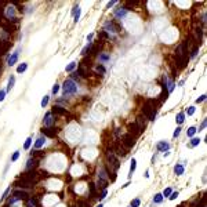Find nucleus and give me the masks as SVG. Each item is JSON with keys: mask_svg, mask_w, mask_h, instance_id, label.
I'll list each match as a JSON object with an SVG mask.
<instances>
[{"mask_svg": "<svg viewBox=\"0 0 207 207\" xmlns=\"http://www.w3.org/2000/svg\"><path fill=\"white\" fill-rule=\"evenodd\" d=\"M80 13H81L80 7H77V10H76V14L73 15V21H75V22H77V21H79V18H80Z\"/></svg>", "mask_w": 207, "mask_h": 207, "instance_id": "c85d7f7f", "label": "nucleus"}, {"mask_svg": "<svg viewBox=\"0 0 207 207\" xmlns=\"http://www.w3.org/2000/svg\"><path fill=\"white\" fill-rule=\"evenodd\" d=\"M89 188H90V195L91 196H95V185L91 182V184H89Z\"/></svg>", "mask_w": 207, "mask_h": 207, "instance_id": "c756f323", "label": "nucleus"}, {"mask_svg": "<svg viewBox=\"0 0 207 207\" xmlns=\"http://www.w3.org/2000/svg\"><path fill=\"white\" fill-rule=\"evenodd\" d=\"M18 157H19V151H15V152H14V155L11 156V162H15Z\"/></svg>", "mask_w": 207, "mask_h": 207, "instance_id": "e433bc0d", "label": "nucleus"}, {"mask_svg": "<svg viewBox=\"0 0 207 207\" xmlns=\"http://www.w3.org/2000/svg\"><path fill=\"white\" fill-rule=\"evenodd\" d=\"M206 100V95H200L198 100H196V104H200V102H203V101Z\"/></svg>", "mask_w": 207, "mask_h": 207, "instance_id": "a19ab883", "label": "nucleus"}, {"mask_svg": "<svg viewBox=\"0 0 207 207\" xmlns=\"http://www.w3.org/2000/svg\"><path fill=\"white\" fill-rule=\"evenodd\" d=\"M109 58H111V57L108 55V54H101V55H100V59L104 61V62H105V61H109Z\"/></svg>", "mask_w": 207, "mask_h": 207, "instance_id": "c9c22d12", "label": "nucleus"}, {"mask_svg": "<svg viewBox=\"0 0 207 207\" xmlns=\"http://www.w3.org/2000/svg\"><path fill=\"white\" fill-rule=\"evenodd\" d=\"M97 207H104V206H102V204H98V206H97Z\"/></svg>", "mask_w": 207, "mask_h": 207, "instance_id": "8fccbe9b", "label": "nucleus"}, {"mask_svg": "<svg viewBox=\"0 0 207 207\" xmlns=\"http://www.w3.org/2000/svg\"><path fill=\"white\" fill-rule=\"evenodd\" d=\"M199 144H200V138H192V141L189 142L188 147L189 148H193V147H196V145H199Z\"/></svg>", "mask_w": 207, "mask_h": 207, "instance_id": "4be33fe9", "label": "nucleus"}, {"mask_svg": "<svg viewBox=\"0 0 207 207\" xmlns=\"http://www.w3.org/2000/svg\"><path fill=\"white\" fill-rule=\"evenodd\" d=\"M108 160L112 162V164L115 166V168H119V160H117L116 157H115L113 155H109V156H108Z\"/></svg>", "mask_w": 207, "mask_h": 207, "instance_id": "dca6fc26", "label": "nucleus"}, {"mask_svg": "<svg viewBox=\"0 0 207 207\" xmlns=\"http://www.w3.org/2000/svg\"><path fill=\"white\" fill-rule=\"evenodd\" d=\"M93 36H94V35H93V33H90V35H89V36H87V42H89V43L91 42V39H93Z\"/></svg>", "mask_w": 207, "mask_h": 207, "instance_id": "09e8293b", "label": "nucleus"}, {"mask_svg": "<svg viewBox=\"0 0 207 207\" xmlns=\"http://www.w3.org/2000/svg\"><path fill=\"white\" fill-rule=\"evenodd\" d=\"M64 95H72V94H76L77 91V84L75 83L72 79H68L64 81Z\"/></svg>", "mask_w": 207, "mask_h": 207, "instance_id": "f257e3e1", "label": "nucleus"}, {"mask_svg": "<svg viewBox=\"0 0 207 207\" xmlns=\"http://www.w3.org/2000/svg\"><path fill=\"white\" fill-rule=\"evenodd\" d=\"M58 91H59V84H54L53 89H51V93L54 94V95H55V94L58 93Z\"/></svg>", "mask_w": 207, "mask_h": 207, "instance_id": "473e14b6", "label": "nucleus"}, {"mask_svg": "<svg viewBox=\"0 0 207 207\" xmlns=\"http://www.w3.org/2000/svg\"><path fill=\"white\" fill-rule=\"evenodd\" d=\"M135 168H137V160L133 159V160H131V164H130V173H128V177L133 175V173L135 171Z\"/></svg>", "mask_w": 207, "mask_h": 207, "instance_id": "2eb2a0df", "label": "nucleus"}, {"mask_svg": "<svg viewBox=\"0 0 207 207\" xmlns=\"http://www.w3.org/2000/svg\"><path fill=\"white\" fill-rule=\"evenodd\" d=\"M204 127H206V120H203V121H202V124H200V127H199V130H198V131H202V130H204Z\"/></svg>", "mask_w": 207, "mask_h": 207, "instance_id": "37998d69", "label": "nucleus"}, {"mask_svg": "<svg viewBox=\"0 0 207 207\" xmlns=\"http://www.w3.org/2000/svg\"><path fill=\"white\" fill-rule=\"evenodd\" d=\"M100 35H101V37H104V39H106V37H108V33L106 32H101Z\"/></svg>", "mask_w": 207, "mask_h": 207, "instance_id": "de8ad7c7", "label": "nucleus"}, {"mask_svg": "<svg viewBox=\"0 0 207 207\" xmlns=\"http://www.w3.org/2000/svg\"><path fill=\"white\" fill-rule=\"evenodd\" d=\"M76 66H77V64H76V62H70L69 65H68V66L65 68V70H66V72H72V70H73Z\"/></svg>", "mask_w": 207, "mask_h": 207, "instance_id": "393cba45", "label": "nucleus"}, {"mask_svg": "<svg viewBox=\"0 0 207 207\" xmlns=\"http://www.w3.org/2000/svg\"><path fill=\"white\" fill-rule=\"evenodd\" d=\"M48 100H50V97H48V95H44V97H43L42 102H40V105H42V108H46V105L48 104Z\"/></svg>", "mask_w": 207, "mask_h": 207, "instance_id": "cd10ccee", "label": "nucleus"}, {"mask_svg": "<svg viewBox=\"0 0 207 207\" xmlns=\"http://www.w3.org/2000/svg\"><path fill=\"white\" fill-rule=\"evenodd\" d=\"M4 97H6V90H0V102L4 100Z\"/></svg>", "mask_w": 207, "mask_h": 207, "instance_id": "ea45409f", "label": "nucleus"}, {"mask_svg": "<svg viewBox=\"0 0 207 207\" xmlns=\"http://www.w3.org/2000/svg\"><path fill=\"white\" fill-rule=\"evenodd\" d=\"M185 120V113L184 112H179V113L175 116V121H177V124H182Z\"/></svg>", "mask_w": 207, "mask_h": 207, "instance_id": "ddd939ff", "label": "nucleus"}, {"mask_svg": "<svg viewBox=\"0 0 207 207\" xmlns=\"http://www.w3.org/2000/svg\"><path fill=\"white\" fill-rule=\"evenodd\" d=\"M163 202V195L162 193H156L153 198V203H162Z\"/></svg>", "mask_w": 207, "mask_h": 207, "instance_id": "5701e85b", "label": "nucleus"}, {"mask_svg": "<svg viewBox=\"0 0 207 207\" xmlns=\"http://www.w3.org/2000/svg\"><path fill=\"white\" fill-rule=\"evenodd\" d=\"M184 170H185L184 166L179 164V163H177V164L174 166V173H175L177 175H182V174H184Z\"/></svg>", "mask_w": 207, "mask_h": 207, "instance_id": "9b49d317", "label": "nucleus"}, {"mask_svg": "<svg viewBox=\"0 0 207 207\" xmlns=\"http://www.w3.org/2000/svg\"><path fill=\"white\" fill-rule=\"evenodd\" d=\"M179 134H181V127H177V128H175V131H174V134H173V137L177 138Z\"/></svg>", "mask_w": 207, "mask_h": 207, "instance_id": "4c0bfd02", "label": "nucleus"}, {"mask_svg": "<svg viewBox=\"0 0 207 207\" xmlns=\"http://www.w3.org/2000/svg\"><path fill=\"white\" fill-rule=\"evenodd\" d=\"M198 51H199L198 46H195V47H193V48L191 50V55H189V58H195V57L198 55Z\"/></svg>", "mask_w": 207, "mask_h": 207, "instance_id": "a878e982", "label": "nucleus"}, {"mask_svg": "<svg viewBox=\"0 0 207 207\" xmlns=\"http://www.w3.org/2000/svg\"><path fill=\"white\" fill-rule=\"evenodd\" d=\"M26 69H28V64H26V62H22L21 65L17 68V72H18V73H23Z\"/></svg>", "mask_w": 207, "mask_h": 207, "instance_id": "aec40b11", "label": "nucleus"}, {"mask_svg": "<svg viewBox=\"0 0 207 207\" xmlns=\"http://www.w3.org/2000/svg\"><path fill=\"white\" fill-rule=\"evenodd\" d=\"M140 204H141L140 199H134L133 202H131V207H140Z\"/></svg>", "mask_w": 207, "mask_h": 207, "instance_id": "2f4dec72", "label": "nucleus"}, {"mask_svg": "<svg viewBox=\"0 0 207 207\" xmlns=\"http://www.w3.org/2000/svg\"><path fill=\"white\" fill-rule=\"evenodd\" d=\"M91 47H93V43H87L86 46H84V48L81 50V55H87V54L90 53V50H91Z\"/></svg>", "mask_w": 207, "mask_h": 207, "instance_id": "4468645a", "label": "nucleus"}, {"mask_svg": "<svg viewBox=\"0 0 207 207\" xmlns=\"http://www.w3.org/2000/svg\"><path fill=\"white\" fill-rule=\"evenodd\" d=\"M30 145H32V138L28 137V138H26V141H25V144H23V149H29Z\"/></svg>", "mask_w": 207, "mask_h": 207, "instance_id": "bb28decb", "label": "nucleus"}, {"mask_svg": "<svg viewBox=\"0 0 207 207\" xmlns=\"http://www.w3.org/2000/svg\"><path fill=\"white\" fill-rule=\"evenodd\" d=\"M13 196H14L15 200H28V193L25 191H14L13 192Z\"/></svg>", "mask_w": 207, "mask_h": 207, "instance_id": "7ed1b4c3", "label": "nucleus"}, {"mask_svg": "<svg viewBox=\"0 0 207 207\" xmlns=\"http://www.w3.org/2000/svg\"><path fill=\"white\" fill-rule=\"evenodd\" d=\"M42 133L47 135V137H55L57 133H58V128H48V127H46V128H43L42 130Z\"/></svg>", "mask_w": 207, "mask_h": 207, "instance_id": "0eeeda50", "label": "nucleus"}, {"mask_svg": "<svg viewBox=\"0 0 207 207\" xmlns=\"http://www.w3.org/2000/svg\"><path fill=\"white\" fill-rule=\"evenodd\" d=\"M141 131H140V128H138V126L135 123H133V124H130L128 126V134H131L133 137H135V135H138Z\"/></svg>", "mask_w": 207, "mask_h": 207, "instance_id": "6e6552de", "label": "nucleus"}, {"mask_svg": "<svg viewBox=\"0 0 207 207\" xmlns=\"http://www.w3.org/2000/svg\"><path fill=\"white\" fill-rule=\"evenodd\" d=\"M135 124L138 126V128H140V131L142 133V131L145 130V127H147V120H145V117L138 116V117H137V120H135Z\"/></svg>", "mask_w": 207, "mask_h": 207, "instance_id": "39448f33", "label": "nucleus"}, {"mask_svg": "<svg viewBox=\"0 0 207 207\" xmlns=\"http://www.w3.org/2000/svg\"><path fill=\"white\" fill-rule=\"evenodd\" d=\"M44 124L46 126H51L53 124V117H51V112H47L46 113V116H44Z\"/></svg>", "mask_w": 207, "mask_h": 207, "instance_id": "f8f14e48", "label": "nucleus"}, {"mask_svg": "<svg viewBox=\"0 0 207 207\" xmlns=\"http://www.w3.org/2000/svg\"><path fill=\"white\" fill-rule=\"evenodd\" d=\"M53 113H57V115H68V112H66V109H64L62 106L54 105V108H53Z\"/></svg>", "mask_w": 207, "mask_h": 207, "instance_id": "1a4fd4ad", "label": "nucleus"}, {"mask_svg": "<svg viewBox=\"0 0 207 207\" xmlns=\"http://www.w3.org/2000/svg\"><path fill=\"white\" fill-rule=\"evenodd\" d=\"M14 83H15V77H14V76H10V79H8V86H7V90H6V93H7V91H11V89L14 87Z\"/></svg>", "mask_w": 207, "mask_h": 207, "instance_id": "f3484780", "label": "nucleus"}, {"mask_svg": "<svg viewBox=\"0 0 207 207\" xmlns=\"http://www.w3.org/2000/svg\"><path fill=\"white\" fill-rule=\"evenodd\" d=\"M10 189H11V188H10V186H8V188L6 189V191H4V193H3V196H2V200H4V199L7 198V196H8V192H10Z\"/></svg>", "mask_w": 207, "mask_h": 207, "instance_id": "58836bf2", "label": "nucleus"}, {"mask_svg": "<svg viewBox=\"0 0 207 207\" xmlns=\"http://www.w3.org/2000/svg\"><path fill=\"white\" fill-rule=\"evenodd\" d=\"M19 51H21V48H18V50H15L14 53L10 55V58H8V61H7V64L10 66H13V65H15V62L18 61V57H19Z\"/></svg>", "mask_w": 207, "mask_h": 207, "instance_id": "20e7f679", "label": "nucleus"}, {"mask_svg": "<svg viewBox=\"0 0 207 207\" xmlns=\"http://www.w3.org/2000/svg\"><path fill=\"white\" fill-rule=\"evenodd\" d=\"M32 156H43V153L40 151H33L32 152Z\"/></svg>", "mask_w": 207, "mask_h": 207, "instance_id": "c03bdc74", "label": "nucleus"}, {"mask_svg": "<svg viewBox=\"0 0 207 207\" xmlns=\"http://www.w3.org/2000/svg\"><path fill=\"white\" fill-rule=\"evenodd\" d=\"M177 196H178V192H171V195H170V200L177 199Z\"/></svg>", "mask_w": 207, "mask_h": 207, "instance_id": "79ce46f5", "label": "nucleus"}, {"mask_svg": "<svg viewBox=\"0 0 207 207\" xmlns=\"http://www.w3.org/2000/svg\"><path fill=\"white\" fill-rule=\"evenodd\" d=\"M168 148H170V144L166 142V141H160L156 145V149H157L159 152H166V151H168Z\"/></svg>", "mask_w": 207, "mask_h": 207, "instance_id": "423d86ee", "label": "nucleus"}, {"mask_svg": "<svg viewBox=\"0 0 207 207\" xmlns=\"http://www.w3.org/2000/svg\"><path fill=\"white\" fill-rule=\"evenodd\" d=\"M115 3H116V2H109V3L106 4V8H111L112 6H115Z\"/></svg>", "mask_w": 207, "mask_h": 207, "instance_id": "49530a36", "label": "nucleus"}, {"mask_svg": "<svg viewBox=\"0 0 207 207\" xmlns=\"http://www.w3.org/2000/svg\"><path fill=\"white\" fill-rule=\"evenodd\" d=\"M95 70L98 73H101V75H104L105 72H106V70H105V68H104V65H98L97 68H95Z\"/></svg>", "mask_w": 207, "mask_h": 207, "instance_id": "7c9ffc66", "label": "nucleus"}, {"mask_svg": "<svg viewBox=\"0 0 207 207\" xmlns=\"http://www.w3.org/2000/svg\"><path fill=\"white\" fill-rule=\"evenodd\" d=\"M162 195H163V198H164V196H170L171 195V188H166L164 191H163Z\"/></svg>", "mask_w": 207, "mask_h": 207, "instance_id": "f704fd0d", "label": "nucleus"}, {"mask_svg": "<svg viewBox=\"0 0 207 207\" xmlns=\"http://www.w3.org/2000/svg\"><path fill=\"white\" fill-rule=\"evenodd\" d=\"M174 87H175V83H174V81H173V80H170V81H168V79H167V91H168V94H170V93H173Z\"/></svg>", "mask_w": 207, "mask_h": 207, "instance_id": "412c9836", "label": "nucleus"}, {"mask_svg": "<svg viewBox=\"0 0 207 207\" xmlns=\"http://www.w3.org/2000/svg\"><path fill=\"white\" fill-rule=\"evenodd\" d=\"M126 13H127V8H120V10H116V11H115V15L116 17H119V18H121V17H124L126 15Z\"/></svg>", "mask_w": 207, "mask_h": 207, "instance_id": "a211bd4d", "label": "nucleus"}, {"mask_svg": "<svg viewBox=\"0 0 207 207\" xmlns=\"http://www.w3.org/2000/svg\"><path fill=\"white\" fill-rule=\"evenodd\" d=\"M121 141H123L124 147L131 148V147H134V144H135V137H133L131 134H124L123 137H121Z\"/></svg>", "mask_w": 207, "mask_h": 207, "instance_id": "f03ea898", "label": "nucleus"}, {"mask_svg": "<svg viewBox=\"0 0 207 207\" xmlns=\"http://www.w3.org/2000/svg\"><path fill=\"white\" fill-rule=\"evenodd\" d=\"M195 111H196V108H195V106H189L188 109H186V113H188L189 116H192V115L195 113Z\"/></svg>", "mask_w": 207, "mask_h": 207, "instance_id": "72a5a7b5", "label": "nucleus"}, {"mask_svg": "<svg viewBox=\"0 0 207 207\" xmlns=\"http://www.w3.org/2000/svg\"><path fill=\"white\" fill-rule=\"evenodd\" d=\"M44 142H46V140L43 137H39L36 140V142H35V148H42L43 145H44Z\"/></svg>", "mask_w": 207, "mask_h": 207, "instance_id": "6ab92c4d", "label": "nucleus"}, {"mask_svg": "<svg viewBox=\"0 0 207 207\" xmlns=\"http://www.w3.org/2000/svg\"><path fill=\"white\" fill-rule=\"evenodd\" d=\"M106 189H104V191L102 192H101V196H100V199H105V198H106Z\"/></svg>", "mask_w": 207, "mask_h": 207, "instance_id": "a18cd8bd", "label": "nucleus"}, {"mask_svg": "<svg viewBox=\"0 0 207 207\" xmlns=\"http://www.w3.org/2000/svg\"><path fill=\"white\" fill-rule=\"evenodd\" d=\"M196 131L198 130H196L195 127H189L188 130H186V135H188V137H193V135L196 134Z\"/></svg>", "mask_w": 207, "mask_h": 207, "instance_id": "b1692460", "label": "nucleus"}, {"mask_svg": "<svg viewBox=\"0 0 207 207\" xmlns=\"http://www.w3.org/2000/svg\"><path fill=\"white\" fill-rule=\"evenodd\" d=\"M37 163H39V162H37L36 159H32V157H30L29 160L26 162V170H32V167H36Z\"/></svg>", "mask_w": 207, "mask_h": 207, "instance_id": "9d476101", "label": "nucleus"}]
</instances>
